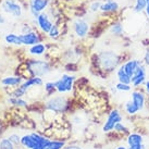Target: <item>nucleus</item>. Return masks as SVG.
<instances>
[{
    "mask_svg": "<svg viewBox=\"0 0 149 149\" xmlns=\"http://www.w3.org/2000/svg\"><path fill=\"white\" fill-rule=\"evenodd\" d=\"M63 149H83L81 146H77V145H70V146H65Z\"/></svg>",
    "mask_w": 149,
    "mask_h": 149,
    "instance_id": "c9c22d12",
    "label": "nucleus"
},
{
    "mask_svg": "<svg viewBox=\"0 0 149 149\" xmlns=\"http://www.w3.org/2000/svg\"><path fill=\"white\" fill-rule=\"evenodd\" d=\"M54 89H56L54 82H48V83L45 84V91H46V93H47V94H51Z\"/></svg>",
    "mask_w": 149,
    "mask_h": 149,
    "instance_id": "2f4dec72",
    "label": "nucleus"
},
{
    "mask_svg": "<svg viewBox=\"0 0 149 149\" xmlns=\"http://www.w3.org/2000/svg\"><path fill=\"white\" fill-rule=\"evenodd\" d=\"M146 82V68L144 64H139L136 71L134 72L133 76L131 77V84L134 87H139Z\"/></svg>",
    "mask_w": 149,
    "mask_h": 149,
    "instance_id": "0eeeda50",
    "label": "nucleus"
},
{
    "mask_svg": "<svg viewBox=\"0 0 149 149\" xmlns=\"http://www.w3.org/2000/svg\"><path fill=\"white\" fill-rule=\"evenodd\" d=\"M111 33L113 34V35H116V36H119V35H121V34L123 33V26H122V24L121 23H119V22H116V23H114V24L111 26Z\"/></svg>",
    "mask_w": 149,
    "mask_h": 149,
    "instance_id": "bb28decb",
    "label": "nucleus"
},
{
    "mask_svg": "<svg viewBox=\"0 0 149 149\" xmlns=\"http://www.w3.org/2000/svg\"><path fill=\"white\" fill-rule=\"evenodd\" d=\"M21 76H8V77H4L1 81V84L6 85V86H17V85H21Z\"/></svg>",
    "mask_w": 149,
    "mask_h": 149,
    "instance_id": "6ab92c4d",
    "label": "nucleus"
},
{
    "mask_svg": "<svg viewBox=\"0 0 149 149\" xmlns=\"http://www.w3.org/2000/svg\"><path fill=\"white\" fill-rule=\"evenodd\" d=\"M4 39H6V42H8V44H11V45H17V46L22 45L21 36L17 35V34L10 33L4 37Z\"/></svg>",
    "mask_w": 149,
    "mask_h": 149,
    "instance_id": "412c9836",
    "label": "nucleus"
},
{
    "mask_svg": "<svg viewBox=\"0 0 149 149\" xmlns=\"http://www.w3.org/2000/svg\"><path fill=\"white\" fill-rule=\"evenodd\" d=\"M116 77L119 79V83H124V84H131V77L127 75L125 72L123 64L120 65V68L116 70Z\"/></svg>",
    "mask_w": 149,
    "mask_h": 149,
    "instance_id": "f3484780",
    "label": "nucleus"
},
{
    "mask_svg": "<svg viewBox=\"0 0 149 149\" xmlns=\"http://www.w3.org/2000/svg\"><path fill=\"white\" fill-rule=\"evenodd\" d=\"M144 63H145L147 66H149V48L146 50L145 56H144Z\"/></svg>",
    "mask_w": 149,
    "mask_h": 149,
    "instance_id": "f704fd0d",
    "label": "nucleus"
},
{
    "mask_svg": "<svg viewBox=\"0 0 149 149\" xmlns=\"http://www.w3.org/2000/svg\"><path fill=\"white\" fill-rule=\"evenodd\" d=\"M116 88L120 91H130L132 89L131 84H124V83H118L116 85Z\"/></svg>",
    "mask_w": 149,
    "mask_h": 149,
    "instance_id": "c756f323",
    "label": "nucleus"
},
{
    "mask_svg": "<svg viewBox=\"0 0 149 149\" xmlns=\"http://www.w3.org/2000/svg\"><path fill=\"white\" fill-rule=\"evenodd\" d=\"M65 147L64 141H50L49 145L46 149H63Z\"/></svg>",
    "mask_w": 149,
    "mask_h": 149,
    "instance_id": "393cba45",
    "label": "nucleus"
},
{
    "mask_svg": "<svg viewBox=\"0 0 149 149\" xmlns=\"http://www.w3.org/2000/svg\"><path fill=\"white\" fill-rule=\"evenodd\" d=\"M128 149H146L144 144H141V145H138V146H134V147H128Z\"/></svg>",
    "mask_w": 149,
    "mask_h": 149,
    "instance_id": "e433bc0d",
    "label": "nucleus"
},
{
    "mask_svg": "<svg viewBox=\"0 0 149 149\" xmlns=\"http://www.w3.org/2000/svg\"><path fill=\"white\" fill-rule=\"evenodd\" d=\"M49 0H29V8L31 13L34 15V17L37 19L38 15L48 7Z\"/></svg>",
    "mask_w": 149,
    "mask_h": 149,
    "instance_id": "1a4fd4ad",
    "label": "nucleus"
},
{
    "mask_svg": "<svg viewBox=\"0 0 149 149\" xmlns=\"http://www.w3.org/2000/svg\"><path fill=\"white\" fill-rule=\"evenodd\" d=\"M27 68L32 76H38V77L47 75L51 70L50 64L45 60H31L27 63Z\"/></svg>",
    "mask_w": 149,
    "mask_h": 149,
    "instance_id": "f03ea898",
    "label": "nucleus"
},
{
    "mask_svg": "<svg viewBox=\"0 0 149 149\" xmlns=\"http://www.w3.org/2000/svg\"><path fill=\"white\" fill-rule=\"evenodd\" d=\"M145 12H146V15H147L149 19V1H148V3H147V7H146V9H145Z\"/></svg>",
    "mask_w": 149,
    "mask_h": 149,
    "instance_id": "58836bf2",
    "label": "nucleus"
},
{
    "mask_svg": "<svg viewBox=\"0 0 149 149\" xmlns=\"http://www.w3.org/2000/svg\"><path fill=\"white\" fill-rule=\"evenodd\" d=\"M21 40H22V45L25 46H33L36 45L38 42H40V37L37 33L35 32H29V33L21 34Z\"/></svg>",
    "mask_w": 149,
    "mask_h": 149,
    "instance_id": "f8f14e48",
    "label": "nucleus"
},
{
    "mask_svg": "<svg viewBox=\"0 0 149 149\" xmlns=\"http://www.w3.org/2000/svg\"><path fill=\"white\" fill-rule=\"evenodd\" d=\"M9 139L12 141L13 144H19V143H21V137L19 136V135H17V134H12V135H10L9 136Z\"/></svg>",
    "mask_w": 149,
    "mask_h": 149,
    "instance_id": "72a5a7b5",
    "label": "nucleus"
},
{
    "mask_svg": "<svg viewBox=\"0 0 149 149\" xmlns=\"http://www.w3.org/2000/svg\"><path fill=\"white\" fill-rule=\"evenodd\" d=\"M139 64H141V61H138L136 59H132V60H128L125 63H123V68H124L125 72L127 73L128 76L132 77L134 72L136 71V69L138 68Z\"/></svg>",
    "mask_w": 149,
    "mask_h": 149,
    "instance_id": "dca6fc26",
    "label": "nucleus"
},
{
    "mask_svg": "<svg viewBox=\"0 0 149 149\" xmlns=\"http://www.w3.org/2000/svg\"><path fill=\"white\" fill-rule=\"evenodd\" d=\"M2 23H4V19H3V17L0 14V24H2Z\"/></svg>",
    "mask_w": 149,
    "mask_h": 149,
    "instance_id": "ea45409f",
    "label": "nucleus"
},
{
    "mask_svg": "<svg viewBox=\"0 0 149 149\" xmlns=\"http://www.w3.org/2000/svg\"><path fill=\"white\" fill-rule=\"evenodd\" d=\"M122 114L121 112L118 110V109H113L110 111V113L108 114V118L106 122H104V126H102V132L104 133H109L112 132L114 130V126H116V123H119L122 121Z\"/></svg>",
    "mask_w": 149,
    "mask_h": 149,
    "instance_id": "423d86ee",
    "label": "nucleus"
},
{
    "mask_svg": "<svg viewBox=\"0 0 149 149\" xmlns=\"http://www.w3.org/2000/svg\"><path fill=\"white\" fill-rule=\"evenodd\" d=\"M119 9H120V6L116 0H107V1L102 2L101 7H100V11L104 13H114Z\"/></svg>",
    "mask_w": 149,
    "mask_h": 149,
    "instance_id": "4468645a",
    "label": "nucleus"
},
{
    "mask_svg": "<svg viewBox=\"0 0 149 149\" xmlns=\"http://www.w3.org/2000/svg\"><path fill=\"white\" fill-rule=\"evenodd\" d=\"M1 130H2V125H1V122H0V134H1Z\"/></svg>",
    "mask_w": 149,
    "mask_h": 149,
    "instance_id": "37998d69",
    "label": "nucleus"
},
{
    "mask_svg": "<svg viewBox=\"0 0 149 149\" xmlns=\"http://www.w3.org/2000/svg\"><path fill=\"white\" fill-rule=\"evenodd\" d=\"M42 77L38 76H32L25 81L24 83L21 84L19 88H17L14 93H13L12 97H17V98H21L22 96L24 95L25 93L27 91L29 88H31L32 86H42Z\"/></svg>",
    "mask_w": 149,
    "mask_h": 149,
    "instance_id": "20e7f679",
    "label": "nucleus"
},
{
    "mask_svg": "<svg viewBox=\"0 0 149 149\" xmlns=\"http://www.w3.org/2000/svg\"><path fill=\"white\" fill-rule=\"evenodd\" d=\"M2 8H3L4 12L12 15V17H19L22 14V7L17 3L15 0H6L2 3Z\"/></svg>",
    "mask_w": 149,
    "mask_h": 149,
    "instance_id": "6e6552de",
    "label": "nucleus"
},
{
    "mask_svg": "<svg viewBox=\"0 0 149 149\" xmlns=\"http://www.w3.org/2000/svg\"><path fill=\"white\" fill-rule=\"evenodd\" d=\"M21 144L27 149H33L37 146L36 143L34 141L33 137L31 136V134L29 135H24L23 137H21Z\"/></svg>",
    "mask_w": 149,
    "mask_h": 149,
    "instance_id": "4be33fe9",
    "label": "nucleus"
},
{
    "mask_svg": "<svg viewBox=\"0 0 149 149\" xmlns=\"http://www.w3.org/2000/svg\"><path fill=\"white\" fill-rule=\"evenodd\" d=\"M31 136L33 137V139H34V141L36 143V145L45 147V148H47V146L49 145L50 139H48L47 137L42 136L40 134H38V133H32Z\"/></svg>",
    "mask_w": 149,
    "mask_h": 149,
    "instance_id": "a211bd4d",
    "label": "nucleus"
},
{
    "mask_svg": "<svg viewBox=\"0 0 149 149\" xmlns=\"http://www.w3.org/2000/svg\"><path fill=\"white\" fill-rule=\"evenodd\" d=\"M114 132L116 133H122V134H127L128 133V128L125 126L123 123H122V121L119 122V123H116V126H114V130H113Z\"/></svg>",
    "mask_w": 149,
    "mask_h": 149,
    "instance_id": "cd10ccee",
    "label": "nucleus"
},
{
    "mask_svg": "<svg viewBox=\"0 0 149 149\" xmlns=\"http://www.w3.org/2000/svg\"><path fill=\"white\" fill-rule=\"evenodd\" d=\"M73 29H74V33L77 37L84 38L86 37L88 32H89V24L85 20L79 19V20H76L74 22Z\"/></svg>",
    "mask_w": 149,
    "mask_h": 149,
    "instance_id": "9d476101",
    "label": "nucleus"
},
{
    "mask_svg": "<svg viewBox=\"0 0 149 149\" xmlns=\"http://www.w3.org/2000/svg\"><path fill=\"white\" fill-rule=\"evenodd\" d=\"M0 149H14V144L10 139H2L0 141Z\"/></svg>",
    "mask_w": 149,
    "mask_h": 149,
    "instance_id": "c85d7f7f",
    "label": "nucleus"
},
{
    "mask_svg": "<svg viewBox=\"0 0 149 149\" xmlns=\"http://www.w3.org/2000/svg\"><path fill=\"white\" fill-rule=\"evenodd\" d=\"M75 81V76L73 75L63 74L58 81L54 82L56 91L59 93H69L73 88V83Z\"/></svg>",
    "mask_w": 149,
    "mask_h": 149,
    "instance_id": "39448f33",
    "label": "nucleus"
},
{
    "mask_svg": "<svg viewBox=\"0 0 149 149\" xmlns=\"http://www.w3.org/2000/svg\"><path fill=\"white\" fill-rule=\"evenodd\" d=\"M146 1H147V2H148V1H149V0H146Z\"/></svg>",
    "mask_w": 149,
    "mask_h": 149,
    "instance_id": "c03bdc74",
    "label": "nucleus"
},
{
    "mask_svg": "<svg viewBox=\"0 0 149 149\" xmlns=\"http://www.w3.org/2000/svg\"><path fill=\"white\" fill-rule=\"evenodd\" d=\"M8 102H10L11 104H14V106H17V107H26L27 106V102L25 100H23L22 98H17V97L9 98Z\"/></svg>",
    "mask_w": 149,
    "mask_h": 149,
    "instance_id": "a878e982",
    "label": "nucleus"
},
{
    "mask_svg": "<svg viewBox=\"0 0 149 149\" xmlns=\"http://www.w3.org/2000/svg\"><path fill=\"white\" fill-rule=\"evenodd\" d=\"M46 50H47L46 46L44 44H42V42H38L36 45L31 46L29 52L31 54H33V56H42V54H44L46 52Z\"/></svg>",
    "mask_w": 149,
    "mask_h": 149,
    "instance_id": "aec40b11",
    "label": "nucleus"
},
{
    "mask_svg": "<svg viewBox=\"0 0 149 149\" xmlns=\"http://www.w3.org/2000/svg\"><path fill=\"white\" fill-rule=\"evenodd\" d=\"M126 143H127L128 147L141 145V144H144V137L139 133H131V134H128L127 138H126Z\"/></svg>",
    "mask_w": 149,
    "mask_h": 149,
    "instance_id": "2eb2a0df",
    "label": "nucleus"
},
{
    "mask_svg": "<svg viewBox=\"0 0 149 149\" xmlns=\"http://www.w3.org/2000/svg\"><path fill=\"white\" fill-rule=\"evenodd\" d=\"M116 149H128V148H126V147H125V146H118V147H116Z\"/></svg>",
    "mask_w": 149,
    "mask_h": 149,
    "instance_id": "a19ab883",
    "label": "nucleus"
},
{
    "mask_svg": "<svg viewBox=\"0 0 149 149\" xmlns=\"http://www.w3.org/2000/svg\"><path fill=\"white\" fill-rule=\"evenodd\" d=\"M131 100H132L134 104H136L139 111L143 110L145 108V104H146V96L145 94L141 91H133L132 95H131Z\"/></svg>",
    "mask_w": 149,
    "mask_h": 149,
    "instance_id": "ddd939ff",
    "label": "nucleus"
},
{
    "mask_svg": "<svg viewBox=\"0 0 149 149\" xmlns=\"http://www.w3.org/2000/svg\"><path fill=\"white\" fill-rule=\"evenodd\" d=\"M37 20V24L38 26H39V29H42L44 33H49L50 29H51V27L54 26V24H52V22H51V20H50L49 15L47 14V13H40L39 15H38V17L36 19Z\"/></svg>",
    "mask_w": 149,
    "mask_h": 149,
    "instance_id": "9b49d317",
    "label": "nucleus"
},
{
    "mask_svg": "<svg viewBox=\"0 0 149 149\" xmlns=\"http://www.w3.org/2000/svg\"><path fill=\"white\" fill-rule=\"evenodd\" d=\"M68 107H69V101L63 96H54V97H51L46 102V108L48 110L57 112V113L65 112L68 110Z\"/></svg>",
    "mask_w": 149,
    "mask_h": 149,
    "instance_id": "7ed1b4c3",
    "label": "nucleus"
},
{
    "mask_svg": "<svg viewBox=\"0 0 149 149\" xmlns=\"http://www.w3.org/2000/svg\"><path fill=\"white\" fill-rule=\"evenodd\" d=\"M145 91L147 94H149V81H146L145 82Z\"/></svg>",
    "mask_w": 149,
    "mask_h": 149,
    "instance_id": "4c0bfd02",
    "label": "nucleus"
},
{
    "mask_svg": "<svg viewBox=\"0 0 149 149\" xmlns=\"http://www.w3.org/2000/svg\"><path fill=\"white\" fill-rule=\"evenodd\" d=\"M97 60H98V64L100 65V68L106 72L113 71L120 63V57L111 50L100 52L97 56Z\"/></svg>",
    "mask_w": 149,
    "mask_h": 149,
    "instance_id": "f257e3e1",
    "label": "nucleus"
},
{
    "mask_svg": "<svg viewBox=\"0 0 149 149\" xmlns=\"http://www.w3.org/2000/svg\"><path fill=\"white\" fill-rule=\"evenodd\" d=\"M33 149H46L45 147H42V146H36V147H35V148H33Z\"/></svg>",
    "mask_w": 149,
    "mask_h": 149,
    "instance_id": "79ce46f5",
    "label": "nucleus"
},
{
    "mask_svg": "<svg viewBox=\"0 0 149 149\" xmlns=\"http://www.w3.org/2000/svg\"><path fill=\"white\" fill-rule=\"evenodd\" d=\"M101 4H102V2H101V1H99V0H96V1H94V2H91L89 8H91V11H98V10H100Z\"/></svg>",
    "mask_w": 149,
    "mask_h": 149,
    "instance_id": "473e14b6",
    "label": "nucleus"
},
{
    "mask_svg": "<svg viewBox=\"0 0 149 149\" xmlns=\"http://www.w3.org/2000/svg\"><path fill=\"white\" fill-rule=\"evenodd\" d=\"M50 38H57L59 37V35H60V31H59V27L57 26L56 24H54V26L51 27L50 29V32L48 33Z\"/></svg>",
    "mask_w": 149,
    "mask_h": 149,
    "instance_id": "7c9ffc66",
    "label": "nucleus"
},
{
    "mask_svg": "<svg viewBox=\"0 0 149 149\" xmlns=\"http://www.w3.org/2000/svg\"><path fill=\"white\" fill-rule=\"evenodd\" d=\"M147 1L146 0H135V4H134V12L141 13L145 11L146 7H147Z\"/></svg>",
    "mask_w": 149,
    "mask_h": 149,
    "instance_id": "b1692460",
    "label": "nucleus"
},
{
    "mask_svg": "<svg viewBox=\"0 0 149 149\" xmlns=\"http://www.w3.org/2000/svg\"><path fill=\"white\" fill-rule=\"evenodd\" d=\"M124 110H125V112L127 113L128 116H135L137 112L139 111L138 107H137L136 104L133 102L132 100H128V101H126V102H125Z\"/></svg>",
    "mask_w": 149,
    "mask_h": 149,
    "instance_id": "5701e85b",
    "label": "nucleus"
}]
</instances>
